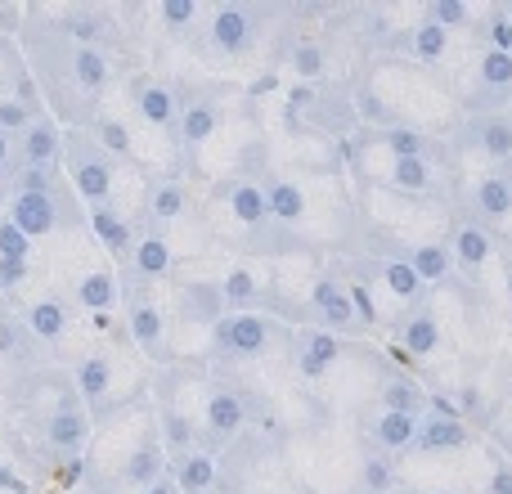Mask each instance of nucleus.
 Returning a JSON list of instances; mask_svg holds the SVG:
<instances>
[{
    "mask_svg": "<svg viewBox=\"0 0 512 494\" xmlns=\"http://www.w3.org/2000/svg\"><path fill=\"white\" fill-rule=\"evenodd\" d=\"M23 54L27 72H32L36 90L45 99V113L63 126V131H86L95 113L108 104L113 81L122 63L99 45H81L54 23V9H27L23 23Z\"/></svg>",
    "mask_w": 512,
    "mask_h": 494,
    "instance_id": "obj_1",
    "label": "nucleus"
},
{
    "mask_svg": "<svg viewBox=\"0 0 512 494\" xmlns=\"http://www.w3.org/2000/svg\"><path fill=\"white\" fill-rule=\"evenodd\" d=\"M122 167L104 144L90 131H63V176H68L72 194L81 198V207H108L117 203V185H122Z\"/></svg>",
    "mask_w": 512,
    "mask_h": 494,
    "instance_id": "obj_2",
    "label": "nucleus"
},
{
    "mask_svg": "<svg viewBox=\"0 0 512 494\" xmlns=\"http://www.w3.org/2000/svg\"><path fill=\"white\" fill-rule=\"evenodd\" d=\"M122 283V279H117ZM122 315H126V337L144 360H171V342H167V310H162L158 292L144 283H122Z\"/></svg>",
    "mask_w": 512,
    "mask_h": 494,
    "instance_id": "obj_3",
    "label": "nucleus"
},
{
    "mask_svg": "<svg viewBox=\"0 0 512 494\" xmlns=\"http://www.w3.org/2000/svg\"><path fill=\"white\" fill-rule=\"evenodd\" d=\"M171 274H176V247H171L167 230L135 221L131 256L117 265V279H122V283H144V288H158V283L171 279Z\"/></svg>",
    "mask_w": 512,
    "mask_h": 494,
    "instance_id": "obj_4",
    "label": "nucleus"
},
{
    "mask_svg": "<svg viewBox=\"0 0 512 494\" xmlns=\"http://www.w3.org/2000/svg\"><path fill=\"white\" fill-rule=\"evenodd\" d=\"M131 99V113L140 117L149 131H162V135H176V122H180V95L176 86H167L162 77L153 72H126V81H117Z\"/></svg>",
    "mask_w": 512,
    "mask_h": 494,
    "instance_id": "obj_5",
    "label": "nucleus"
},
{
    "mask_svg": "<svg viewBox=\"0 0 512 494\" xmlns=\"http://www.w3.org/2000/svg\"><path fill=\"white\" fill-rule=\"evenodd\" d=\"M274 342V324L256 310H230L221 324L212 328V351L225 360H256Z\"/></svg>",
    "mask_w": 512,
    "mask_h": 494,
    "instance_id": "obj_6",
    "label": "nucleus"
},
{
    "mask_svg": "<svg viewBox=\"0 0 512 494\" xmlns=\"http://www.w3.org/2000/svg\"><path fill=\"white\" fill-rule=\"evenodd\" d=\"M72 306L86 319H113V310L122 306V283H117V270L108 261H86L68 283Z\"/></svg>",
    "mask_w": 512,
    "mask_h": 494,
    "instance_id": "obj_7",
    "label": "nucleus"
},
{
    "mask_svg": "<svg viewBox=\"0 0 512 494\" xmlns=\"http://www.w3.org/2000/svg\"><path fill=\"white\" fill-rule=\"evenodd\" d=\"M207 45L225 59H243L256 45V9L243 5H221L212 9V23H207Z\"/></svg>",
    "mask_w": 512,
    "mask_h": 494,
    "instance_id": "obj_8",
    "label": "nucleus"
},
{
    "mask_svg": "<svg viewBox=\"0 0 512 494\" xmlns=\"http://www.w3.org/2000/svg\"><path fill=\"white\" fill-rule=\"evenodd\" d=\"M18 171H63V126L50 113L18 135Z\"/></svg>",
    "mask_w": 512,
    "mask_h": 494,
    "instance_id": "obj_9",
    "label": "nucleus"
},
{
    "mask_svg": "<svg viewBox=\"0 0 512 494\" xmlns=\"http://www.w3.org/2000/svg\"><path fill=\"white\" fill-rule=\"evenodd\" d=\"M189 203H194V194H189V185L180 176H158L144 185V203H140V221L144 225H158V230H167V225H180L189 216Z\"/></svg>",
    "mask_w": 512,
    "mask_h": 494,
    "instance_id": "obj_10",
    "label": "nucleus"
},
{
    "mask_svg": "<svg viewBox=\"0 0 512 494\" xmlns=\"http://www.w3.org/2000/svg\"><path fill=\"white\" fill-rule=\"evenodd\" d=\"M86 230L95 234V243L104 247V256H108V265H122L126 256H131V243H135V216H126L117 203H108V207H90L86 212Z\"/></svg>",
    "mask_w": 512,
    "mask_h": 494,
    "instance_id": "obj_11",
    "label": "nucleus"
},
{
    "mask_svg": "<svg viewBox=\"0 0 512 494\" xmlns=\"http://www.w3.org/2000/svg\"><path fill=\"white\" fill-rule=\"evenodd\" d=\"M243 427H248V400H243V391H234V387L207 391V400H203V432L212 436V445H207V450H216L221 441L239 436Z\"/></svg>",
    "mask_w": 512,
    "mask_h": 494,
    "instance_id": "obj_12",
    "label": "nucleus"
},
{
    "mask_svg": "<svg viewBox=\"0 0 512 494\" xmlns=\"http://www.w3.org/2000/svg\"><path fill=\"white\" fill-rule=\"evenodd\" d=\"M176 315L185 319V324H198V328H207L212 333L216 324H221L230 310H225V301H221V288L216 283H207V279H180L176 283Z\"/></svg>",
    "mask_w": 512,
    "mask_h": 494,
    "instance_id": "obj_13",
    "label": "nucleus"
},
{
    "mask_svg": "<svg viewBox=\"0 0 512 494\" xmlns=\"http://www.w3.org/2000/svg\"><path fill=\"white\" fill-rule=\"evenodd\" d=\"M225 207H230V216L243 225V230H265L270 225V207H265V189L256 185V180H230V185L221 189Z\"/></svg>",
    "mask_w": 512,
    "mask_h": 494,
    "instance_id": "obj_14",
    "label": "nucleus"
},
{
    "mask_svg": "<svg viewBox=\"0 0 512 494\" xmlns=\"http://www.w3.org/2000/svg\"><path fill=\"white\" fill-rule=\"evenodd\" d=\"M221 126V108L212 99H180V122H176V140L185 149H203Z\"/></svg>",
    "mask_w": 512,
    "mask_h": 494,
    "instance_id": "obj_15",
    "label": "nucleus"
},
{
    "mask_svg": "<svg viewBox=\"0 0 512 494\" xmlns=\"http://www.w3.org/2000/svg\"><path fill=\"white\" fill-rule=\"evenodd\" d=\"M310 306H315V315L328 324V333L355 324V301L337 279H315V288H310Z\"/></svg>",
    "mask_w": 512,
    "mask_h": 494,
    "instance_id": "obj_16",
    "label": "nucleus"
},
{
    "mask_svg": "<svg viewBox=\"0 0 512 494\" xmlns=\"http://www.w3.org/2000/svg\"><path fill=\"white\" fill-rule=\"evenodd\" d=\"M337 355H342V342L328 328H315V333H301V342H297V369L306 378H324L337 364Z\"/></svg>",
    "mask_w": 512,
    "mask_h": 494,
    "instance_id": "obj_17",
    "label": "nucleus"
},
{
    "mask_svg": "<svg viewBox=\"0 0 512 494\" xmlns=\"http://www.w3.org/2000/svg\"><path fill=\"white\" fill-rule=\"evenodd\" d=\"M171 481L180 486V494H212L216 490V459L207 450H194V454H180L171 459Z\"/></svg>",
    "mask_w": 512,
    "mask_h": 494,
    "instance_id": "obj_18",
    "label": "nucleus"
},
{
    "mask_svg": "<svg viewBox=\"0 0 512 494\" xmlns=\"http://www.w3.org/2000/svg\"><path fill=\"white\" fill-rule=\"evenodd\" d=\"M265 207H270V221L279 225H297L301 216H306V194H301L297 180H265Z\"/></svg>",
    "mask_w": 512,
    "mask_h": 494,
    "instance_id": "obj_19",
    "label": "nucleus"
},
{
    "mask_svg": "<svg viewBox=\"0 0 512 494\" xmlns=\"http://www.w3.org/2000/svg\"><path fill=\"white\" fill-rule=\"evenodd\" d=\"M86 131L95 135V140L104 144V149L113 153L117 162H135V140H131V126H126L117 113H108V104L99 108V113H95V122H90Z\"/></svg>",
    "mask_w": 512,
    "mask_h": 494,
    "instance_id": "obj_20",
    "label": "nucleus"
},
{
    "mask_svg": "<svg viewBox=\"0 0 512 494\" xmlns=\"http://www.w3.org/2000/svg\"><path fill=\"white\" fill-rule=\"evenodd\" d=\"M414 445H423L427 454H445V450H463L468 445V427L459 423V418H427L423 427H418Z\"/></svg>",
    "mask_w": 512,
    "mask_h": 494,
    "instance_id": "obj_21",
    "label": "nucleus"
},
{
    "mask_svg": "<svg viewBox=\"0 0 512 494\" xmlns=\"http://www.w3.org/2000/svg\"><path fill=\"white\" fill-rule=\"evenodd\" d=\"M216 288H221L225 310H252V301L261 297V288H256V274L248 270V265H230V274H225Z\"/></svg>",
    "mask_w": 512,
    "mask_h": 494,
    "instance_id": "obj_22",
    "label": "nucleus"
},
{
    "mask_svg": "<svg viewBox=\"0 0 512 494\" xmlns=\"http://www.w3.org/2000/svg\"><path fill=\"white\" fill-rule=\"evenodd\" d=\"M373 432H378V441L387 445V450H409L418 436V423H414V414H387V409H382Z\"/></svg>",
    "mask_w": 512,
    "mask_h": 494,
    "instance_id": "obj_23",
    "label": "nucleus"
},
{
    "mask_svg": "<svg viewBox=\"0 0 512 494\" xmlns=\"http://www.w3.org/2000/svg\"><path fill=\"white\" fill-rule=\"evenodd\" d=\"M405 346L414 355H432L436 346H441V324H436L432 315H414L405 324Z\"/></svg>",
    "mask_w": 512,
    "mask_h": 494,
    "instance_id": "obj_24",
    "label": "nucleus"
},
{
    "mask_svg": "<svg viewBox=\"0 0 512 494\" xmlns=\"http://www.w3.org/2000/svg\"><path fill=\"white\" fill-rule=\"evenodd\" d=\"M409 265H414V274L423 283H436V279H445V274H450V252H445V247H436V243H423Z\"/></svg>",
    "mask_w": 512,
    "mask_h": 494,
    "instance_id": "obj_25",
    "label": "nucleus"
},
{
    "mask_svg": "<svg viewBox=\"0 0 512 494\" xmlns=\"http://www.w3.org/2000/svg\"><path fill=\"white\" fill-rule=\"evenodd\" d=\"M32 261H5L0 256V297L14 306V301H23V288L32 283Z\"/></svg>",
    "mask_w": 512,
    "mask_h": 494,
    "instance_id": "obj_26",
    "label": "nucleus"
},
{
    "mask_svg": "<svg viewBox=\"0 0 512 494\" xmlns=\"http://www.w3.org/2000/svg\"><path fill=\"white\" fill-rule=\"evenodd\" d=\"M153 18H158L167 32H185V27L198 23V5L194 0H162V5L153 9Z\"/></svg>",
    "mask_w": 512,
    "mask_h": 494,
    "instance_id": "obj_27",
    "label": "nucleus"
},
{
    "mask_svg": "<svg viewBox=\"0 0 512 494\" xmlns=\"http://www.w3.org/2000/svg\"><path fill=\"white\" fill-rule=\"evenodd\" d=\"M418 405H423V396H418L414 382L396 378V382H387V387H382V409H387V414H414Z\"/></svg>",
    "mask_w": 512,
    "mask_h": 494,
    "instance_id": "obj_28",
    "label": "nucleus"
},
{
    "mask_svg": "<svg viewBox=\"0 0 512 494\" xmlns=\"http://www.w3.org/2000/svg\"><path fill=\"white\" fill-rule=\"evenodd\" d=\"M477 207L486 216H508L512 212V194H508V180H481L477 185Z\"/></svg>",
    "mask_w": 512,
    "mask_h": 494,
    "instance_id": "obj_29",
    "label": "nucleus"
},
{
    "mask_svg": "<svg viewBox=\"0 0 512 494\" xmlns=\"http://www.w3.org/2000/svg\"><path fill=\"white\" fill-rule=\"evenodd\" d=\"M414 50H418V59H441V54L450 50V32H445V27H436L432 18H423V23H418V32H414Z\"/></svg>",
    "mask_w": 512,
    "mask_h": 494,
    "instance_id": "obj_30",
    "label": "nucleus"
},
{
    "mask_svg": "<svg viewBox=\"0 0 512 494\" xmlns=\"http://www.w3.org/2000/svg\"><path fill=\"white\" fill-rule=\"evenodd\" d=\"M454 247H459V261L463 265H481L490 256V239L477 230V225H463V230L454 234Z\"/></svg>",
    "mask_w": 512,
    "mask_h": 494,
    "instance_id": "obj_31",
    "label": "nucleus"
},
{
    "mask_svg": "<svg viewBox=\"0 0 512 494\" xmlns=\"http://www.w3.org/2000/svg\"><path fill=\"white\" fill-rule=\"evenodd\" d=\"M382 274H387V288L396 292V297H414V292L423 288V279L414 274V265L409 261H387L382 265Z\"/></svg>",
    "mask_w": 512,
    "mask_h": 494,
    "instance_id": "obj_32",
    "label": "nucleus"
},
{
    "mask_svg": "<svg viewBox=\"0 0 512 494\" xmlns=\"http://www.w3.org/2000/svg\"><path fill=\"white\" fill-rule=\"evenodd\" d=\"M292 68H297V77L315 81L319 72H324V50H319L315 41H297L292 45Z\"/></svg>",
    "mask_w": 512,
    "mask_h": 494,
    "instance_id": "obj_33",
    "label": "nucleus"
},
{
    "mask_svg": "<svg viewBox=\"0 0 512 494\" xmlns=\"http://www.w3.org/2000/svg\"><path fill=\"white\" fill-rule=\"evenodd\" d=\"M0 256L5 261H32V239L23 230H14L5 216H0Z\"/></svg>",
    "mask_w": 512,
    "mask_h": 494,
    "instance_id": "obj_34",
    "label": "nucleus"
},
{
    "mask_svg": "<svg viewBox=\"0 0 512 494\" xmlns=\"http://www.w3.org/2000/svg\"><path fill=\"white\" fill-rule=\"evenodd\" d=\"M391 176H396V185H400V189H427L432 171H427V162H423V158H396Z\"/></svg>",
    "mask_w": 512,
    "mask_h": 494,
    "instance_id": "obj_35",
    "label": "nucleus"
},
{
    "mask_svg": "<svg viewBox=\"0 0 512 494\" xmlns=\"http://www.w3.org/2000/svg\"><path fill=\"white\" fill-rule=\"evenodd\" d=\"M481 77H486V86H512V54L508 50H486V59H481Z\"/></svg>",
    "mask_w": 512,
    "mask_h": 494,
    "instance_id": "obj_36",
    "label": "nucleus"
},
{
    "mask_svg": "<svg viewBox=\"0 0 512 494\" xmlns=\"http://www.w3.org/2000/svg\"><path fill=\"white\" fill-rule=\"evenodd\" d=\"M387 149H391V158H423V135L409 131V126H391Z\"/></svg>",
    "mask_w": 512,
    "mask_h": 494,
    "instance_id": "obj_37",
    "label": "nucleus"
},
{
    "mask_svg": "<svg viewBox=\"0 0 512 494\" xmlns=\"http://www.w3.org/2000/svg\"><path fill=\"white\" fill-rule=\"evenodd\" d=\"M481 144H486L490 158H512V126L508 122H486Z\"/></svg>",
    "mask_w": 512,
    "mask_h": 494,
    "instance_id": "obj_38",
    "label": "nucleus"
},
{
    "mask_svg": "<svg viewBox=\"0 0 512 494\" xmlns=\"http://www.w3.org/2000/svg\"><path fill=\"white\" fill-rule=\"evenodd\" d=\"M391 481H396V477H391V463L387 459H369V463H364V490H369V494H387Z\"/></svg>",
    "mask_w": 512,
    "mask_h": 494,
    "instance_id": "obj_39",
    "label": "nucleus"
},
{
    "mask_svg": "<svg viewBox=\"0 0 512 494\" xmlns=\"http://www.w3.org/2000/svg\"><path fill=\"white\" fill-rule=\"evenodd\" d=\"M427 14H432L436 27H445V32H450V27H459L463 18H468V5H459V0H441V5H432Z\"/></svg>",
    "mask_w": 512,
    "mask_h": 494,
    "instance_id": "obj_40",
    "label": "nucleus"
},
{
    "mask_svg": "<svg viewBox=\"0 0 512 494\" xmlns=\"http://www.w3.org/2000/svg\"><path fill=\"white\" fill-rule=\"evenodd\" d=\"M14 171H18V144H14V135L0 131V185H9Z\"/></svg>",
    "mask_w": 512,
    "mask_h": 494,
    "instance_id": "obj_41",
    "label": "nucleus"
},
{
    "mask_svg": "<svg viewBox=\"0 0 512 494\" xmlns=\"http://www.w3.org/2000/svg\"><path fill=\"white\" fill-rule=\"evenodd\" d=\"M490 36H495V50H508L512 45V18H499V23L490 27Z\"/></svg>",
    "mask_w": 512,
    "mask_h": 494,
    "instance_id": "obj_42",
    "label": "nucleus"
},
{
    "mask_svg": "<svg viewBox=\"0 0 512 494\" xmlns=\"http://www.w3.org/2000/svg\"><path fill=\"white\" fill-rule=\"evenodd\" d=\"M486 494H512V468H495V477H490V490Z\"/></svg>",
    "mask_w": 512,
    "mask_h": 494,
    "instance_id": "obj_43",
    "label": "nucleus"
},
{
    "mask_svg": "<svg viewBox=\"0 0 512 494\" xmlns=\"http://www.w3.org/2000/svg\"><path fill=\"white\" fill-rule=\"evenodd\" d=\"M144 494H180V486H176V481H171V472H167V477H162V481H153V486L144 490Z\"/></svg>",
    "mask_w": 512,
    "mask_h": 494,
    "instance_id": "obj_44",
    "label": "nucleus"
},
{
    "mask_svg": "<svg viewBox=\"0 0 512 494\" xmlns=\"http://www.w3.org/2000/svg\"><path fill=\"white\" fill-rule=\"evenodd\" d=\"M5 207H9V185H0V216H5Z\"/></svg>",
    "mask_w": 512,
    "mask_h": 494,
    "instance_id": "obj_45",
    "label": "nucleus"
},
{
    "mask_svg": "<svg viewBox=\"0 0 512 494\" xmlns=\"http://www.w3.org/2000/svg\"><path fill=\"white\" fill-rule=\"evenodd\" d=\"M508 297H512V265H508Z\"/></svg>",
    "mask_w": 512,
    "mask_h": 494,
    "instance_id": "obj_46",
    "label": "nucleus"
},
{
    "mask_svg": "<svg viewBox=\"0 0 512 494\" xmlns=\"http://www.w3.org/2000/svg\"><path fill=\"white\" fill-rule=\"evenodd\" d=\"M508 194H512V180H508Z\"/></svg>",
    "mask_w": 512,
    "mask_h": 494,
    "instance_id": "obj_47",
    "label": "nucleus"
},
{
    "mask_svg": "<svg viewBox=\"0 0 512 494\" xmlns=\"http://www.w3.org/2000/svg\"><path fill=\"white\" fill-rule=\"evenodd\" d=\"M0 409H5V400H0Z\"/></svg>",
    "mask_w": 512,
    "mask_h": 494,
    "instance_id": "obj_48",
    "label": "nucleus"
},
{
    "mask_svg": "<svg viewBox=\"0 0 512 494\" xmlns=\"http://www.w3.org/2000/svg\"><path fill=\"white\" fill-rule=\"evenodd\" d=\"M508 54H512V45H508Z\"/></svg>",
    "mask_w": 512,
    "mask_h": 494,
    "instance_id": "obj_49",
    "label": "nucleus"
}]
</instances>
